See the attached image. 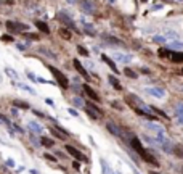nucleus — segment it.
<instances>
[{
	"label": "nucleus",
	"mask_w": 183,
	"mask_h": 174,
	"mask_svg": "<svg viewBox=\"0 0 183 174\" xmlns=\"http://www.w3.org/2000/svg\"><path fill=\"white\" fill-rule=\"evenodd\" d=\"M130 145H132V148H133V152L138 155L140 158L143 160V161H146L148 164H153V166H159V163H157V160L153 157L151 153H149V150H146L142 145V142H140V139L138 137H133L130 139Z\"/></svg>",
	"instance_id": "obj_1"
},
{
	"label": "nucleus",
	"mask_w": 183,
	"mask_h": 174,
	"mask_svg": "<svg viewBox=\"0 0 183 174\" xmlns=\"http://www.w3.org/2000/svg\"><path fill=\"white\" fill-rule=\"evenodd\" d=\"M48 69H50V73L53 74V78L56 79V82H58V86L61 89H69V81H68V78L64 76L63 73L59 71V69H56L55 66H50L48 65Z\"/></svg>",
	"instance_id": "obj_2"
},
{
	"label": "nucleus",
	"mask_w": 183,
	"mask_h": 174,
	"mask_svg": "<svg viewBox=\"0 0 183 174\" xmlns=\"http://www.w3.org/2000/svg\"><path fill=\"white\" fill-rule=\"evenodd\" d=\"M79 5H81L82 11L87 13V15H93V13H95V3L90 2V0H81Z\"/></svg>",
	"instance_id": "obj_3"
},
{
	"label": "nucleus",
	"mask_w": 183,
	"mask_h": 174,
	"mask_svg": "<svg viewBox=\"0 0 183 174\" xmlns=\"http://www.w3.org/2000/svg\"><path fill=\"white\" fill-rule=\"evenodd\" d=\"M66 152L71 155V157L76 158L77 161H85V157L82 155V152H79L76 147H72V145H66Z\"/></svg>",
	"instance_id": "obj_4"
},
{
	"label": "nucleus",
	"mask_w": 183,
	"mask_h": 174,
	"mask_svg": "<svg viewBox=\"0 0 183 174\" xmlns=\"http://www.w3.org/2000/svg\"><path fill=\"white\" fill-rule=\"evenodd\" d=\"M7 29L11 32H20V31H27L26 24H21V23H15V21H8L7 23Z\"/></svg>",
	"instance_id": "obj_5"
},
{
	"label": "nucleus",
	"mask_w": 183,
	"mask_h": 174,
	"mask_svg": "<svg viewBox=\"0 0 183 174\" xmlns=\"http://www.w3.org/2000/svg\"><path fill=\"white\" fill-rule=\"evenodd\" d=\"M72 63H74V68H76V71L81 74V76L84 79H87V81H90V76H88V73H87V69L82 66V63L79 62V60H72Z\"/></svg>",
	"instance_id": "obj_6"
},
{
	"label": "nucleus",
	"mask_w": 183,
	"mask_h": 174,
	"mask_svg": "<svg viewBox=\"0 0 183 174\" xmlns=\"http://www.w3.org/2000/svg\"><path fill=\"white\" fill-rule=\"evenodd\" d=\"M106 129L109 131L112 135H116V137H120V139H122L120 126H117V124H114V123H111V121H108V123H106Z\"/></svg>",
	"instance_id": "obj_7"
},
{
	"label": "nucleus",
	"mask_w": 183,
	"mask_h": 174,
	"mask_svg": "<svg viewBox=\"0 0 183 174\" xmlns=\"http://www.w3.org/2000/svg\"><path fill=\"white\" fill-rule=\"evenodd\" d=\"M58 20H59V21H63L64 24H66L68 27H71L72 31H77V29H76V24H74V21L66 15V13H58Z\"/></svg>",
	"instance_id": "obj_8"
},
{
	"label": "nucleus",
	"mask_w": 183,
	"mask_h": 174,
	"mask_svg": "<svg viewBox=\"0 0 183 174\" xmlns=\"http://www.w3.org/2000/svg\"><path fill=\"white\" fill-rule=\"evenodd\" d=\"M103 40L106 44H111V45H116V47H125V44L122 42L120 39H117L114 36H103Z\"/></svg>",
	"instance_id": "obj_9"
},
{
	"label": "nucleus",
	"mask_w": 183,
	"mask_h": 174,
	"mask_svg": "<svg viewBox=\"0 0 183 174\" xmlns=\"http://www.w3.org/2000/svg\"><path fill=\"white\" fill-rule=\"evenodd\" d=\"M84 92H85L87 95H88V97L92 98V100H95L96 103H100V102H101V98H100V95H98V93H96L95 90H93V89H92L90 86H88V84H85V86H84Z\"/></svg>",
	"instance_id": "obj_10"
},
{
	"label": "nucleus",
	"mask_w": 183,
	"mask_h": 174,
	"mask_svg": "<svg viewBox=\"0 0 183 174\" xmlns=\"http://www.w3.org/2000/svg\"><path fill=\"white\" fill-rule=\"evenodd\" d=\"M172 63H183V52H178V50H172V53L169 55Z\"/></svg>",
	"instance_id": "obj_11"
},
{
	"label": "nucleus",
	"mask_w": 183,
	"mask_h": 174,
	"mask_svg": "<svg viewBox=\"0 0 183 174\" xmlns=\"http://www.w3.org/2000/svg\"><path fill=\"white\" fill-rule=\"evenodd\" d=\"M108 82L112 86V89H114V90H122V84H120V81H119L116 76L109 74V76H108Z\"/></svg>",
	"instance_id": "obj_12"
},
{
	"label": "nucleus",
	"mask_w": 183,
	"mask_h": 174,
	"mask_svg": "<svg viewBox=\"0 0 183 174\" xmlns=\"http://www.w3.org/2000/svg\"><path fill=\"white\" fill-rule=\"evenodd\" d=\"M50 132L53 134L56 139H59V140H66V137H68V135L64 134L63 131H59L58 128H55V126H53V128H50Z\"/></svg>",
	"instance_id": "obj_13"
},
{
	"label": "nucleus",
	"mask_w": 183,
	"mask_h": 174,
	"mask_svg": "<svg viewBox=\"0 0 183 174\" xmlns=\"http://www.w3.org/2000/svg\"><path fill=\"white\" fill-rule=\"evenodd\" d=\"M101 60H103V62H105V63H106L108 66H109V68H111L114 73H117V66H116V63L112 62V60H111L108 55H105V53H103V55H101Z\"/></svg>",
	"instance_id": "obj_14"
},
{
	"label": "nucleus",
	"mask_w": 183,
	"mask_h": 174,
	"mask_svg": "<svg viewBox=\"0 0 183 174\" xmlns=\"http://www.w3.org/2000/svg\"><path fill=\"white\" fill-rule=\"evenodd\" d=\"M172 153L175 155L177 158H183V144H177L172 147Z\"/></svg>",
	"instance_id": "obj_15"
},
{
	"label": "nucleus",
	"mask_w": 183,
	"mask_h": 174,
	"mask_svg": "<svg viewBox=\"0 0 183 174\" xmlns=\"http://www.w3.org/2000/svg\"><path fill=\"white\" fill-rule=\"evenodd\" d=\"M87 108H88V110H92L93 113H95V115H98V116H100V118H101L103 115H105L101 108H98V106L95 105V103H92V102H87Z\"/></svg>",
	"instance_id": "obj_16"
},
{
	"label": "nucleus",
	"mask_w": 183,
	"mask_h": 174,
	"mask_svg": "<svg viewBox=\"0 0 183 174\" xmlns=\"http://www.w3.org/2000/svg\"><path fill=\"white\" fill-rule=\"evenodd\" d=\"M146 93H149V95H154V97H164L166 95V92L162 90V89H146Z\"/></svg>",
	"instance_id": "obj_17"
},
{
	"label": "nucleus",
	"mask_w": 183,
	"mask_h": 174,
	"mask_svg": "<svg viewBox=\"0 0 183 174\" xmlns=\"http://www.w3.org/2000/svg\"><path fill=\"white\" fill-rule=\"evenodd\" d=\"M35 26H37V29L42 31L44 34H50V27L47 26V23H44V21H35Z\"/></svg>",
	"instance_id": "obj_18"
},
{
	"label": "nucleus",
	"mask_w": 183,
	"mask_h": 174,
	"mask_svg": "<svg viewBox=\"0 0 183 174\" xmlns=\"http://www.w3.org/2000/svg\"><path fill=\"white\" fill-rule=\"evenodd\" d=\"M59 36L63 37L64 40H71V37H72L71 31H69V29H66V27H61V29H59Z\"/></svg>",
	"instance_id": "obj_19"
},
{
	"label": "nucleus",
	"mask_w": 183,
	"mask_h": 174,
	"mask_svg": "<svg viewBox=\"0 0 183 174\" xmlns=\"http://www.w3.org/2000/svg\"><path fill=\"white\" fill-rule=\"evenodd\" d=\"M124 74H125L127 78H130V79H137V78H138V74L135 73L132 68H124Z\"/></svg>",
	"instance_id": "obj_20"
},
{
	"label": "nucleus",
	"mask_w": 183,
	"mask_h": 174,
	"mask_svg": "<svg viewBox=\"0 0 183 174\" xmlns=\"http://www.w3.org/2000/svg\"><path fill=\"white\" fill-rule=\"evenodd\" d=\"M13 105L18 106V108H21V110H27V108H29V103H27V102H21V100H13Z\"/></svg>",
	"instance_id": "obj_21"
},
{
	"label": "nucleus",
	"mask_w": 183,
	"mask_h": 174,
	"mask_svg": "<svg viewBox=\"0 0 183 174\" xmlns=\"http://www.w3.org/2000/svg\"><path fill=\"white\" fill-rule=\"evenodd\" d=\"M175 113H177V116H178V119L183 123V103H178V105L175 106Z\"/></svg>",
	"instance_id": "obj_22"
},
{
	"label": "nucleus",
	"mask_w": 183,
	"mask_h": 174,
	"mask_svg": "<svg viewBox=\"0 0 183 174\" xmlns=\"http://www.w3.org/2000/svg\"><path fill=\"white\" fill-rule=\"evenodd\" d=\"M42 145H44V147H53L55 145V140L53 139H48V137H42Z\"/></svg>",
	"instance_id": "obj_23"
},
{
	"label": "nucleus",
	"mask_w": 183,
	"mask_h": 174,
	"mask_svg": "<svg viewBox=\"0 0 183 174\" xmlns=\"http://www.w3.org/2000/svg\"><path fill=\"white\" fill-rule=\"evenodd\" d=\"M149 110L154 111V113H157V115H159V116H162L164 119H169V115H166V113H164L162 110H159V108H156V106H149Z\"/></svg>",
	"instance_id": "obj_24"
},
{
	"label": "nucleus",
	"mask_w": 183,
	"mask_h": 174,
	"mask_svg": "<svg viewBox=\"0 0 183 174\" xmlns=\"http://www.w3.org/2000/svg\"><path fill=\"white\" fill-rule=\"evenodd\" d=\"M84 32H85L87 36H95V29H93V27L90 26V24H84Z\"/></svg>",
	"instance_id": "obj_25"
},
{
	"label": "nucleus",
	"mask_w": 183,
	"mask_h": 174,
	"mask_svg": "<svg viewBox=\"0 0 183 174\" xmlns=\"http://www.w3.org/2000/svg\"><path fill=\"white\" fill-rule=\"evenodd\" d=\"M149 128H151V129H154L157 134H164V129L161 128V124H149Z\"/></svg>",
	"instance_id": "obj_26"
},
{
	"label": "nucleus",
	"mask_w": 183,
	"mask_h": 174,
	"mask_svg": "<svg viewBox=\"0 0 183 174\" xmlns=\"http://www.w3.org/2000/svg\"><path fill=\"white\" fill-rule=\"evenodd\" d=\"M170 53H172L170 49H159V55H161V56H169Z\"/></svg>",
	"instance_id": "obj_27"
},
{
	"label": "nucleus",
	"mask_w": 183,
	"mask_h": 174,
	"mask_svg": "<svg viewBox=\"0 0 183 174\" xmlns=\"http://www.w3.org/2000/svg\"><path fill=\"white\" fill-rule=\"evenodd\" d=\"M116 58H117V60H124L125 63H129V62H130V56H129V55H122V53H117V55H116Z\"/></svg>",
	"instance_id": "obj_28"
},
{
	"label": "nucleus",
	"mask_w": 183,
	"mask_h": 174,
	"mask_svg": "<svg viewBox=\"0 0 183 174\" xmlns=\"http://www.w3.org/2000/svg\"><path fill=\"white\" fill-rule=\"evenodd\" d=\"M77 52H79V53H81L82 56H88V50H85L82 45H79V47H77Z\"/></svg>",
	"instance_id": "obj_29"
},
{
	"label": "nucleus",
	"mask_w": 183,
	"mask_h": 174,
	"mask_svg": "<svg viewBox=\"0 0 183 174\" xmlns=\"http://www.w3.org/2000/svg\"><path fill=\"white\" fill-rule=\"evenodd\" d=\"M29 126H31V129H32V131H35V132H40V131H42V128H40V126L37 124V123H29Z\"/></svg>",
	"instance_id": "obj_30"
},
{
	"label": "nucleus",
	"mask_w": 183,
	"mask_h": 174,
	"mask_svg": "<svg viewBox=\"0 0 183 174\" xmlns=\"http://www.w3.org/2000/svg\"><path fill=\"white\" fill-rule=\"evenodd\" d=\"M69 113H71L72 116H77V115H79V113H77L76 110H74V108H69Z\"/></svg>",
	"instance_id": "obj_31"
},
{
	"label": "nucleus",
	"mask_w": 183,
	"mask_h": 174,
	"mask_svg": "<svg viewBox=\"0 0 183 174\" xmlns=\"http://www.w3.org/2000/svg\"><path fill=\"white\" fill-rule=\"evenodd\" d=\"M27 37H29V39H39V36L37 34H26Z\"/></svg>",
	"instance_id": "obj_32"
},
{
	"label": "nucleus",
	"mask_w": 183,
	"mask_h": 174,
	"mask_svg": "<svg viewBox=\"0 0 183 174\" xmlns=\"http://www.w3.org/2000/svg\"><path fill=\"white\" fill-rule=\"evenodd\" d=\"M74 103H76L77 106H81L82 105V102H81V98H74Z\"/></svg>",
	"instance_id": "obj_33"
},
{
	"label": "nucleus",
	"mask_w": 183,
	"mask_h": 174,
	"mask_svg": "<svg viewBox=\"0 0 183 174\" xmlns=\"http://www.w3.org/2000/svg\"><path fill=\"white\" fill-rule=\"evenodd\" d=\"M7 164H8V166H15V161H13V160H7Z\"/></svg>",
	"instance_id": "obj_34"
},
{
	"label": "nucleus",
	"mask_w": 183,
	"mask_h": 174,
	"mask_svg": "<svg viewBox=\"0 0 183 174\" xmlns=\"http://www.w3.org/2000/svg\"><path fill=\"white\" fill-rule=\"evenodd\" d=\"M45 158H47V160H51V161H55V157H51V155H48V153L45 155Z\"/></svg>",
	"instance_id": "obj_35"
},
{
	"label": "nucleus",
	"mask_w": 183,
	"mask_h": 174,
	"mask_svg": "<svg viewBox=\"0 0 183 174\" xmlns=\"http://www.w3.org/2000/svg\"><path fill=\"white\" fill-rule=\"evenodd\" d=\"M154 40L156 42H164V37H154Z\"/></svg>",
	"instance_id": "obj_36"
},
{
	"label": "nucleus",
	"mask_w": 183,
	"mask_h": 174,
	"mask_svg": "<svg viewBox=\"0 0 183 174\" xmlns=\"http://www.w3.org/2000/svg\"><path fill=\"white\" fill-rule=\"evenodd\" d=\"M149 174H159V172H156V171H149Z\"/></svg>",
	"instance_id": "obj_37"
},
{
	"label": "nucleus",
	"mask_w": 183,
	"mask_h": 174,
	"mask_svg": "<svg viewBox=\"0 0 183 174\" xmlns=\"http://www.w3.org/2000/svg\"><path fill=\"white\" fill-rule=\"evenodd\" d=\"M0 124H3V121H2V119H0Z\"/></svg>",
	"instance_id": "obj_38"
},
{
	"label": "nucleus",
	"mask_w": 183,
	"mask_h": 174,
	"mask_svg": "<svg viewBox=\"0 0 183 174\" xmlns=\"http://www.w3.org/2000/svg\"><path fill=\"white\" fill-rule=\"evenodd\" d=\"M181 74H183V69H181Z\"/></svg>",
	"instance_id": "obj_39"
},
{
	"label": "nucleus",
	"mask_w": 183,
	"mask_h": 174,
	"mask_svg": "<svg viewBox=\"0 0 183 174\" xmlns=\"http://www.w3.org/2000/svg\"><path fill=\"white\" fill-rule=\"evenodd\" d=\"M181 171H183V168H181Z\"/></svg>",
	"instance_id": "obj_40"
}]
</instances>
